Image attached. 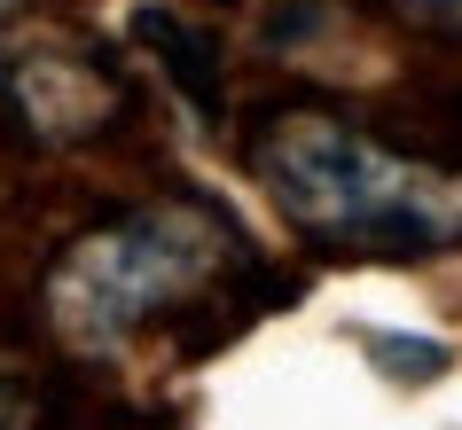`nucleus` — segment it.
Returning <instances> with one entry per match:
<instances>
[{
    "mask_svg": "<svg viewBox=\"0 0 462 430\" xmlns=\"http://www.w3.org/2000/svg\"><path fill=\"white\" fill-rule=\"evenodd\" d=\"M251 165L298 227H314L329 242L439 251L462 235V180L408 165L337 118H274L251 149Z\"/></svg>",
    "mask_w": 462,
    "mask_h": 430,
    "instance_id": "nucleus-1",
    "label": "nucleus"
},
{
    "mask_svg": "<svg viewBox=\"0 0 462 430\" xmlns=\"http://www.w3.org/2000/svg\"><path fill=\"white\" fill-rule=\"evenodd\" d=\"M212 259H219V227L204 212H142L79 242L55 274L48 306L79 344H110L134 321H149L165 297H180Z\"/></svg>",
    "mask_w": 462,
    "mask_h": 430,
    "instance_id": "nucleus-2",
    "label": "nucleus"
},
{
    "mask_svg": "<svg viewBox=\"0 0 462 430\" xmlns=\"http://www.w3.org/2000/svg\"><path fill=\"white\" fill-rule=\"evenodd\" d=\"M134 32H142L149 48H165L172 78H180V95H189L196 110H219V87H212V40H204V32H189L180 16H165V8H142V16H134Z\"/></svg>",
    "mask_w": 462,
    "mask_h": 430,
    "instance_id": "nucleus-3",
    "label": "nucleus"
},
{
    "mask_svg": "<svg viewBox=\"0 0 462 430\" xmlns=\"http://www.w3.org/2000/svg\"><path fill=\"white\" fill-rule=\"evenodd\" d=\"M423 16H439V24H462V0H415Z\"/></svg>",
    "mask_w": 462,
    "mask_h": 430,
    "instance_id": "nucleus-4",
    "label": "nucleus"
}]
</instances>
